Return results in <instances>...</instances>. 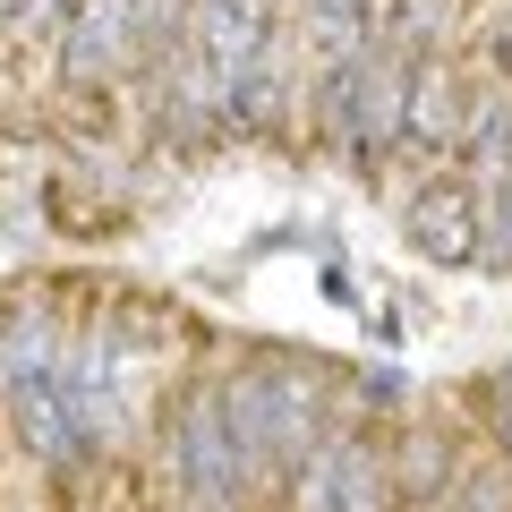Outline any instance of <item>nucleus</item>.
Returning a JSON list of instances; mask_svg holds the SVG:
<instances>
[{
    "label": "nucleus",
    "instance_id": "1",
    "mask_svg": "<svg viewBox=\"0 0 512 512\" xmlns=\"http://www.w3.org/2000/svg\"><path fill=\"white\" fill-rule=\"evenodd\" d=\"M9 402H18V436L35 444L43 461H69V393L60 384H9Z\"/></svg>",
    "mask_w": 512,
    "mask_h": 512
},
{
    "label": "nucleus",
    "instance_id": "2",
    "mask_svg": "<svg viewBox=\"0 0 512 512\" xmlns=\"http://www.w3.org/2000/svg\"><path fill=\"white\" fill-rule=\"evenodd\" d=\"M111 35H120V0H86L77 9V35H69V69H94L111 52Z\"/></svg>",
    "mask_w": 512,
    "mask_h": 512
}]
</instances>
